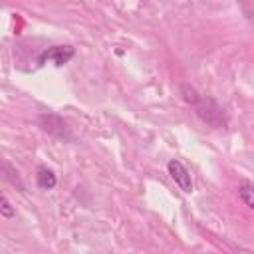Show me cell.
<instances>
[{
  "label": "cell",
  "mask_w": 254,
  "mask_h": 254,
  "mask_svg": "<svg viewBox=\"0 0 254 254\" xmlns=\"http://www.w3.org/2000/svg\"><path fill=\"white\" fill-rule=\"evenodd\" d=\"M194 109H196V115H198L204 123H208V125H212V127H226V115H224L222 107H220L214 99H210V97H200V99L194 103Z\"/></svg>",
  "instance_id": "6da1fadb"
},
{
  "label": "cell",
  "mask_w": 254,
  "mask_h": 254,
  "mask_svg": "<svg viewBox=\"0 0 254 254\" xmlns=\"http://www.w3.org/2000/svg\"><path fill=\"white\" fill-rule=\"evenodd\" d=\"M38 123L42 127V131H46L48 135L58 137V139H69V129H67V123L64 121L62 115H58V113H42L38 117Z\"/></svg>",
  "instance_id": "7a4b0ae2"
},
{
  "label": "cell",
  "mask_w": 254,
  "mask_h": 254,
  "mask_svg": "<svg viewBox=\"0 0 254 254\" xmlns=\"http://www.w3.org/2000/svg\"><path fill=\"white\" fill-rule=\"evenodd\" d=\"M73 56H75V48H73V46H50L48 50H44V52L38 56V64L44 65L46 62H52L54 65L62 67V65L67 64Z\"/></svg>",
  "instance_id": "3957f363"
},
{
  "label": "cell",
  "mask_w": 254,
  "mask_h": 254,
  "mask_svg": "<svg viewBox=\"0 0 254 254\" xmlns=\"http://www.w3.org/2000/svg\"><path fill=\"white\" fill-rule=\"evenodd\" d=\"M167 173H169V177L175 181V185H177L183 192H187V194L192 192V179H190V173H189V169H187L179 159H171V161L167 163Z\"/></svg>",
  "instance_id": "277c9868"
},
{
  "label": "cell",
  "mask_w": 254,
  "mask_h": 254,
  "mask_svg": "<svg viewBox=\"0 0 254 254\" xmlns=\"http://www.w3.org/2000/svg\"><path fill=\"white\" fill-rule=\"evenodd\" d=\"M36 185L42 189V190H52L56 185H58V177L52 169L48 167H40L36 171Z\"/></svg>",
  "instance_id": "5b68a950"
},
{
  "label": "cell",
  "mask_w": 254,
  "mask_h": 254,
  "mask_svg": "<svg viewBox=\"0 0 254 254\" xmlns=\"http://www.w3.org/2000/svg\"><path fill=\"white\" fill-rule=\"evenodd\" d=\"M2 171H4V177H6V181L12 185V187H16L18 190H24V185H22V181H20V175H18V171L8 163V161H4L2 163Z\"/></svg>",
  "instance_id": "8992f818"
},
{
  "label": "cell",
  "mask_w": 254,
  "mask_h": 254,
  "mask_svg": "<svg viewBox=\"0 0 254 254\" xmlns=\"http://www.w3.org/2000/svg\"><path fill=\"white\" fill-rule=\"evenodd\" d=\"M238 198H240L248 208L254 210V187H252V185L240 183V187H238Z\"/></svg>",
  "instance_id": "52a82bcc"
},
{
  "label": "cell",
  "mask_w": 254,
  "mask_h": 254,
  "mask_svg": "<svg viewBox=\"0 0 254 254\" xmlns=\"http://www.w3.org/2000/svg\"><path fill=\"white\" fill-rule=\"evenodd\" d=\"M0 214H2V218H14L16 216V208L12 206V202L8 200L6 194L0 196Z\"/></svg>",
  "instance_id": "ba28073f"
}]
</instances>
